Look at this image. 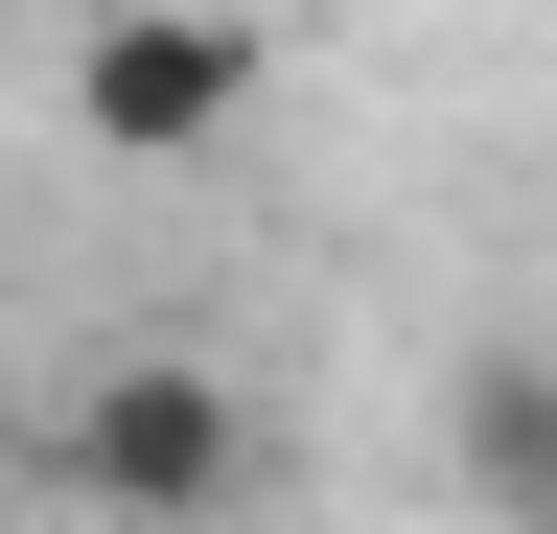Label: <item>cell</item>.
<instances>
[{
  "label": "cell",
  "instance_id": "obj_2",
  "mask_svg": "<svg viewBox=\"0 0 557 534\" xmlns=\"http://www.w3.org/2000/svg\"><path fill=\"white\" fill-rule=\"evenodd\" d=\"M70 116H94L116 163H209L256 116V24H209V0H116L94 47H70Z\"/></svg>",
  "mask_w": 557,
  "mask_h": 534
},
{
  "label": "cell",
  "instance_id": "obj_3",
  "mask_svg": "<svg viewBox=\"0 0 557 534\" xmlns=\"http://www.w3.org/2000/svg\"><path fill=\"white\" fill-rule=\"evenodd\" d=\"M442 442H465V488L511 511V534H557V372H534V349H465Z\"/></svg>",
  "mask_w": 557,
  "mask_h": 534
},
{
  "label": "cell",
  "instance_id": "obj_1",
  "mask_svg": "<svg viewBox=\"0 0 557 534\" xmlns=\"http://www.w3.org/2000/svg\"><path fill=\"white\" fill-rule=\"evenodd\" d=\"M47 488L116 511V534H233L278 488V419H256V372H209V349H116V372H70Z\"/></svg>",
  "mask_w": 557,
  "mask_h": 534
}]
</instances>
